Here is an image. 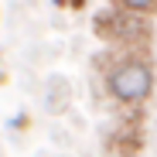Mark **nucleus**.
<instances>
[{
    "label": "nucleus",
    "mask_w": 157,
    "mask_h": 157,
    "mask_svg": "<svg viewBox=\"0 0 157 157\" xmlns=\"http://www.w3.org/2000/svg\"><path fill=\"white\" fill-rule=\"evenodd\" d=\"M106 86H109L113 99H120V102H140L154 89V72L140 58H126V62H120L109 72V82Z\"/></svg>",
    "instance_id": "1"
},
{
    "label": "nucleus",
    "mask_w": 157,
    "mask_h": 157,
    "mask_svg": "<svg viewBox=\"0 0 157 157\" xmlns=\"http://www.w3.org/2000/svg\"><path fill=\"white\" fill-rule=\"evenodd\" d=\"M116 4L126 10V14H150L157 7V0H116Z\"/></svg>",
    "instance_id": "2"
}]
</instances>
